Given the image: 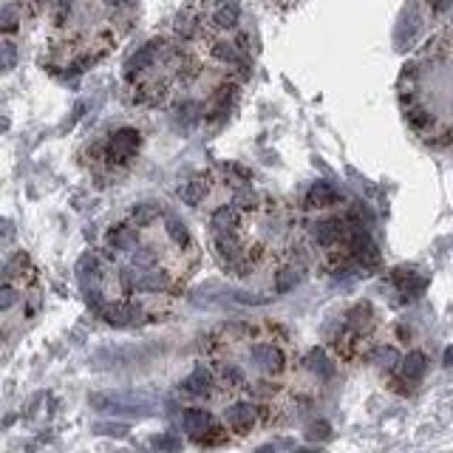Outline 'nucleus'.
I'll use <instances>...</instances> for the list:
<instances>
[{
	"label": "nucleus",
	"instance_id": "f257e3e1",
	"mask_svg": "<svg viewBox=\"0 0 453 453\" xmlns=\"http://www.w3.org/2000/svg\"><path fill=\"white\" fill-rule=\"evenodd\" d=\"M252 68V37L238 0H190L162 35L122 68L133 105L176 111L185 122H219Z\"/></svg>",
	"mask_w": 453,
	"mask_h": 453
},
{
	"label": "nucleus",
	"instance_id": "f03ea898",
	"mask_svg": "<svg viewBox=\"0 0 453 453\" xmlns=\"http://www.w3.org/2000/svg\"><path fill=\"white\" fill-rule=\"evenodd\" d=\"M201 247L190 227L159 201L113 219L77 264L88 309L108 326H145L173 312L198 272Z\"/></svg>",
	"mask_w": 453,
	"mask_h": 453
},
{
	"label": "nucleus",
	"instance_id": "7ed1b4c3",
	"mask_svg": "<svg viewBox=\"0 0 453 453\" xmlns=\"http://www.w3.org/2000/svg\"><path fill=\"white\" fill-rule=\"evenodd\" d=\"M181 201L207 216V244L216 264L235 281L266 278L289 292L306 278L309 252L300 213L278 196L250 190L247 178L204 173L185 181Z\"/></svg>",
	"mask_w": 453,
	"mask_h": 453
},
{
	"label": "nucleus",
	"instance_id": "20e7f679",
	"mask_svg": "<svg viewBox=\"0 0 453 453\" xmlns=\"http://www.w3.org/2000/svg\"><path fill=\"white\" fill-rule=\"evenodd\" d=\"M139 17V0H59L46 35L43 66L82 74L119 48Z\"/></svg>",
	"mask_w": 453,
	"mask_h": 453
},
{
	"label": "nucleus",
	"instance_id": "39448f33",
	"mask_svg": "<svg viewBox=\"0 0 453 453\" xmlns=\"http://www.w3.org/2000/svg\"><path fill=\"white\" fill-rule=\"evenodd\" d=\"M297 213L306 252L326 275H349L380 264V252L360 207L349 204L346 196L329 181H317L306 190Z\"/></svg>",
	"mask_w": 453,
	"mask_h": 453
},
{
	"label": "nucleus",
	"instance_id": "423d86ee",
	"mask_svg": "<svg viewBox=\"0 0 453 453\" xmlns=\"http://www.w3.org/2000/svg\"><path fill=\"white\" fill-rule=\"evenodd\" d=\"M43 309L40 269L32 255L17 250L3 264V284H0V312H3V331L12 335L15 323H32Z\"/></svg>",
	"mask_w": 453,
	"mask_h": 453
},
{
	"label": "nucleus",
	"instance_id": "0eeeda50",
	"mask_svg": "<svg viewBox=\"0 0 453 453\" xmlns=\"http://www.w3.org/2000/svg\"><path fill=\"white\" fill-rule=\"evenodd\" d=\"M139 147H142L139 128L119 125V128H111L85 145L82 165L100 185H113L116 178H122L133 167V162L139 156Z\"/></svg>",
	"mask_w": 453,
	"mask_h": 453
},
{
	"label": "nucleus",
	"instance_id": "6e6552de",
	"mask_svg": "<svg viewBox=\"0 0 453 453\" xmlns=\"http://www.w3.org/2000/svg\"><path fill=\"white\" fill-rule=\"evenodd\" d=\"M377 329V312L371 304H357L351 306L346 315H343V323H340V331L335 335V351L346 360H354L357 354H362L369 349V354L374 351L371 343V335Z\"/></svg>",
	"mask_w": 453,
	"mask_h": 453
},
{
	"label": "nucleus",
	"instance_id": "1a4fd4ad",
	"mask_svg": "<svg viewBox=\"0 0 453 453\" xmlns=\"http://www.w3.org/2000/svg\"><path fill=\"white\" fill-rule=\"evenodd\" d=\"M181 428H185V434L201 445H221L227 439V428L219 425V422L213 419V414L204 411V408H185L181 411Z\"/></svg>",
	"mask_w": 453,
	"mask_h": 453
},
{
	"label": "nucleus",
	"instance_id": "9d476101",
	"mask_svg": "<svg viewBox=\"0 0 453 453\" xmlns=\"http://www.w3.org/2000/svg\"><path fill=\"white\" fill-rule=\"evenodd\" d=\"M46 0H3V20H0V28H3V43H12V37L32 23L40 12H43Z\"/></svg>",
	"mask_w": 453,
	"mask_h": 453
},
{
	"label": "nucleus",
	"instance_id": "9b49d317",
	"mask_svg": "<svg viewBox=\"0 0 453 453\" xmlns=\"http://www.w3.org/2000/svg\"><path fill=\"white\" fill-rule=\"evenodd\" d=\"M261 419H264L261 405H255L250 400H232L221 414V425L235 436H247L250 431H255Z\"/></svg>",
	"mask_w": 453,
	"mask_h": 453
},
{
	"label": "nucleus",
	"instance_id": "f8f14e48",
	"mask_svg": "<svg viewBox=\"0 0 453 453\" xmlns=\"http://www.w3.org/2000/svg\"><path fill=\"white\" fill-rule=\"evenodd\" d=\"M181 391H185V397H190V400H204L210 394H216L219 385H216V377L210 371V366H198L185 382H181Z\"/></svg>",
	"mask_w": 453,
	"mask_h": 453
},
{
	"label": "nucleus",
	"instance_id": "ddd939ff",
	"mask_svg": "<svg viewBox=\"0 0 453 453\" xmlns=\"http://www.w3.org/2000/svg\"><path fill=\"white\" fill-rule=\"evenodd\" d=\"M425 371H428L425 351H408L403 357V362H400V374H403L405 382H419L422 377H425Z\"/></svg>",
	"mask_w": 453,
	"mask_h": 453
},
{
	"label": "nucleus",
	"instance_id": "4468645a",
	"mask_svg": "<svg viewBox=\"0 0 453 453\" xmlns=\"http://www.w3.org/2000/svg\"><path fill=\"white\" fill-rule=\"evenodd\" d=\"M304 369H306L309 374L320 377V380H329L331 374H335V366H331V360H329V357H326V351H320V349H315V351H309V354H306V360H304Z\"/></svg>",
	"mask_w": 453,
	"mask_h": 453
},
{
	"label": "nucleus",
	"instance_id": "2eb2a0df",
	"mask_svg": "<svg viewBox=\"0 0 453 453\" xmlns=\"http://www.w3.org/2000/svg\"><path fill=\"white\" fill-rule=\"evenodd\" d=\"M371 360L377 362L380 369H397L400 362H403L394 346H374V351H371Z\"/></svg>",
	"mask_w": 453,
	"mask_h": 453
},
{
	"label": "nucleus",
	"instance_id": "dca6fc26",
	"mask_svg": "<svg viewBox=\"0 0 453 453\" xmlns=\"http://www.w3.org/2000/svg\"><path fill=\"white\" fill-rule=\"evenodd\" d=\"M156 447H165V450H173V447H178V442H176V439H156Z\"/></svg>",
	"mask_w": 453,
	"mask_h": 453
},
{
	"label": "nucleus",
	"instance_id": "f3484780",
	"mask_svg": "<svg viewBox=\"0 0 453 453\" xmlns=\"http://www.w3.org/2000/svg\"><path fill=\"white\" fill-rule=\"evenodd\" d=\"M255 453H275V447H272V445H266V447H258Z\"/></svg>",
	"mask_w": 453,
	"mask_h": 453
}]
</instances>
